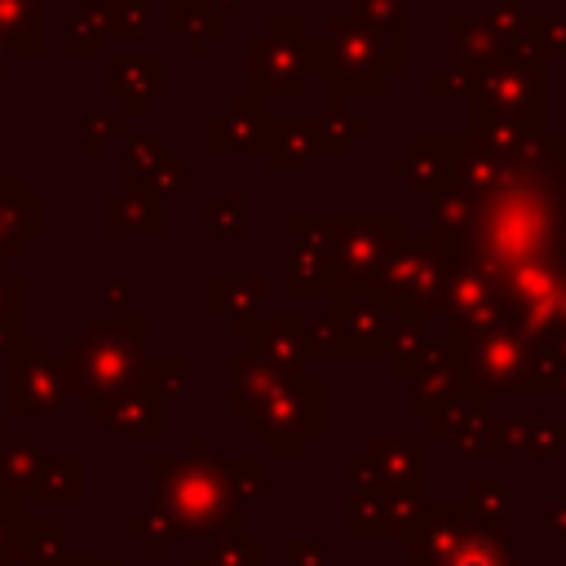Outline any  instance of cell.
I'll return each mask as SVG.
<instances>
[{"instance_id":"91938a15","label":"cell","mask_w":566,"mask_h":566,"mask_svg":"<svg viewBox=\"0 0 566 566\" xmlns=\"http://www.w3.org/2000/svg\"><path fill=\"white\" fill-rule=\"evenodd\" d=\"M433 97H455V93H464V84L451 75V71H438V75H429V84H424Z\"/></svg>"},{"instance_id":"7402d4cb","label":"cell","mask_w":566,"mask_h":566,"mask_svg":"<svg viewBox=\"0 0 566 566\" xmlns=\"http://www.w3.org/2000/svg\"><path fill=\"white\" fill-rule=\"evenodd\" d=\"M438 566H522V557L509 553V526H491L473 517Z\"/></svg>"},{"instance_id":"e0dca14e","label":"cell","mask_w":566,"mask_h":566,"mask_svg":"<svg viewBox=\"0 0 566 566\" xmlns=\"http://www.w3.org/2000/svg\"><path fill=\"white\" fill-rule=\"evenodd\" d=\"M261 301H265V279L261 274H217L208 279V314L226 318L230 336L243 340V332L261 318Z\"/></svg>"},{"instance_id":"6f0895ef","label":"cell","mask_w":566,"mask_h":566,"mask_svg":"<svg viewBox=\"0 0 566 566\" xmlns=\"http://www.w3.org/2000/svg\"><path fill=\"white\" fill-rule=\"evenodd\" d=\"M124 133V119H88V133H84V142H88V150H102L111 137H119Z\"/></svg>"},{"instance_id":"ffe728a7","label":"cell","mask_w":566,"mask_h":566,"mask_svg":"<svg viewBox=\"0 0 566 566\" xmlns=\"http://www.w3.org/2000/svg\"><path fill=\"white\" fill-rule=\"evenodd\" d=\"M287 292L292 296H323V301L345 292L336 270H332L327 243H287Z\"/></svg>"},{"instance_id":"4316f807","label":"cell","mask_w":566,"mask_h":566,"mask_svg":"<svg viewBox=\"0 0 566 566\" xmlns=\"http://www.w3.org/2000/svg\"><path fill=\"white\" fill-rule=\"evenodd\" d=\"M168 217H164V199H155L150 190H128L119 199L106 203V230L111 234H128V230H142V234H164Z\"/></svg>"},{"instance_id":"d6986e66","label":"cell","mask_w":566,"mask_h":566,"mask_svg":"<svg viewBox=\"0 0 566 566\" xmlns=\"http://www.w3.org/2000/svg\"><path fill=\"white\" fill-rule=\"evenodd\" d=\"M451 389H460V367H455V354L447 349V340L433 336L429 349H424V358H420V367L407 376V411L420 420Z\"/></svg>"},{"instance_id":"277c9868","label":"cell","mask_w":566,"mask_h":566,"mask_svg":"<svg viewBox=\"0 0 566 566\" xmlns=\"http://www.w3.org/2000/svg\"><path fill=\"white\" fill-rule=\"evenodd\" d=\"M447 340V336H442ZM447 349L455 354L460 385L478 398H544L548 380L535 363V345L504 318L473 336H451Z\"/></svg>"},{"instance_id":"4fadbf2b","label":"cell","mask_w":566,"mask_h":566,"mask_svg":"<svg viewBox=\"0 0 566 566\" xmlns=\"http://www.w3.org/2000/svg\"><path fill=\"white\" fill-rule=\"evenodd\" d=\"M473 522V513L451 500V495H424L420 513H416V526L407 531V566H438L455 539L464 535V526Z\"/></svg>"},{"instance_id":"6125c7cd","label":"cell","mask_w":566,"mask_h":566,"mask_svg":"<svg viewBox=\"0 0 566 566\" xmlns=\"http://www.w3.org/2000/svg\"><path fill=\"white\" fill-rule=\"evenodd\" d=\"M385 172H389V177H407V155H389V159H385Z\"/></svg>"},{"instance_id":"b9f144b4","label":"cell","mask_w":566,"mask_h":566,"mask_svg":"<svg viewBox=\"0 0 566 566\" xmlns=\"http://www.w3.org/2000/svg\"><path fill=\"white\" fill-rule=\"evenodd\" d=\"M203 230L217 234V239H234L248 230V203L239 195H226V199H212L203 208Z\"/></svg>"},{"instance_id":"603a6c76","label":"cell","mask_w":566,"mask_h":566,"mask_svg":"<svg viewBox=\"0 0 566 566\" xmlns=\"http://www.w3.org/2000/svg\"><path fill=\"white\" fill-rule=\"evenodd\" d=\"M504 168L513 177H531V181H566V137L544 128V133H531L509 159Z\"/></svg>"},{"instance_id":"94428289","label":"cell","mask_w":566,"mask_h":566,"mask_svg":"<svg viewBox=\"0 0 566 566\" xmlns=\"http://www.w3.org/2000/svg\"><path fill=\"white\" fill-rule=\"evenodd\" d=\"M13 248H18V239H13V217L0 208V256L13 252Z\"/></svg>"},{"instance_id":"680465c9","label":"cell","mask_w":566,"mask_h":566,"mask_svg":"<svg viewBox=\"0 0 566 566\" xmlns=\"http://www.w3.org/2000/svg\"><path fill=\"white\" fill-rule=\"evenodd\" d=\"M544 522H548V535H553V539H566V495H553V500H548Z\"/></svg>"},{"instance_id":"f5cc1de1","label":"cell","mask_w":566,"mask_h":566,"mask_svg":"<svg viewBox=\"0 0 566 566\" xmlns=\"http://www.w3.org/2000/svg\"><path fill=\"white\" fill-rule=\"evenodd\" d=\"M486 455L491 460H513L517 455V416H491Z\"/></svg>"},{"instance_id":"30bf717a","label":"cell","mask_w":566,"mask_h":566,"mask_svg":"<svg viewBox=\"0 0 566 566\" xmlns=\"http://www.w3.org/2000/svg\"><path fill=\"white\" fill-rule=\"evenodd\" d=\"M327 318L345 336V358H380L385 354V340H389V327L402 314L389 310L367 287H345V292L327 296Z\"/></svg>"},{"instance_id":"f907efd6","label":"cell","mask_w":566,"mask_h":566,"mask_svg":"<svg viewBox=\"0 0 566 566\" xmlns=\"http://www.w3.org/2000/svg\"><path fill=\"white\" fill-rule=\"evenodd\" d=\"M531 35L544 57H566V13H539L531 18Z\"/></svg>"},{"instance_id":"8992f818","label":"cell","mask_w":566,"mask_h":566,"mask_svg":"<svg viewBox=\"0 0 566 566\" xmlns=\"http://www.w3.org/2000/svg\"><path fill=\"white\" fill-rule=\"evenodd\" d=\"M243 424L252 438L265 442L274 460H301L310 442L327 433V380L310 371L279 380V389L265 402H256V411Z\"/></svg>"},{"instance_id":"83f0119b","label":"cell","mask_w":566,"mask_h":566,"mask_svg":"<svg viewBox=\"0 0 566 566\" xmlns=\"http://www.w3.org/2000/svg\"><path fill=\"white\" fill-rule=\"evenodd\" d=\"M429 318H416V314H407V318H398L394 327H389V340H385V371L389 376H398V380H407L416 367H420V358H424V349H429Z\"/></svg>"},{"instance_id":"74e56055","label":"cell","mask_w":566,"mask_h":566,"mask_svg":"<svg viewBox=\"0 0 566 566\" xmlns=\"http://www.w3.org/2000/svg\"><path fill=\"white\" fill-rule=\"evenodd\" d=\"M367 133V119L358 111H327L318 119V155H345Z\"/></svg>"},{"instance_id":"11a10c76","label":"cell","mask_w":566,"mask_h":566,"mask_svg":"<svg viewBox=\"0 0 566 566\" xmlns=\"http://www.w3.org/2000/svg\"><path fill=\"white\" fill-rule=\"evenodd\" d=\"M301 53H305V71H310V80L332 71V44H327V35H323V31H305Z\"/></svg>"},{"instance_id":"cb8c5ba5","label":"cell","mask_w":566,"mask_h":566,"mask_svg":"<svg viewBox=\"0 0 566 566\" xmlns=\"http://www.w3.org/2000/svg\"><path fill=\"white\" fill-rule=\"evenodd\" d=\"M106 420L124 438H159L164 433V398L150 385H137L106 407Z\"/></svg>"},{"instance_id":"52a82bcc","label":"cell","mask_w":566,"mask_h":566,"mask_svg":"<svg viewBox=\"0 0 566 566\" xmlns=\"http://www.w3.org/2000/svg\"><path fill=\"white\" fill-rule=\"evenodd\" d=\"M469 111L513 119L531 133L548 128V57H500L469 80Z\"/></svg>"},{"instance_id":"7bdbcfd3","label":"cell","mask_w":566,"mask_h":566,"mask_svg":"<svg viewBox=\"0 0 566 566\" xmlns=\"http://www.w3.org/2000/svg\"><path fill=\"white\" fill-rule=\"evenodd\" d=\"M486 433H491V411L473 416L469 424H460L451 438H447V455L451 460H482L486 455Z\"/></svg>"},{"instance_id":"f1b7e54d","label":"cell","mask_w":566,"mask_h":566,"mask_svg":"<svg viewBox=\"0 0 566 566\" xmlns=\"http://www.w3.org/2000/svg\"><path fill=\"white\" fill-rule=\"evenodd\" d=\"M13 411H53L62 402L57 389V367L44 363V354L35 349V367H22V376L13 371V389H9Z\"/></svg>"},{"instance_id":"8fae6325","label":"cell","mask_w":566,"mask_h":566,"mask_svg":"<svg viewBox=\"0 0 566 566\" xmlns=\"http://www.w3.org/2000/svg\"><path fill=\"white\" fill-rule=\"evenodd\" d=\"M363 460L380 491H398L416 500L429 495V442L424 438H367Z\"/></svg>"},{"instance_id":"60d3db41","label":"cell","mask_w":566,"mask_h":566,"mask_svg":"<svg viewBox=\"0 0 566 566\" xmlns=\"http://www.w3.org/2000/svg\"><path fill=\"white\" fill-rule=\"evenodd\" d=\"M531 18H535V13H531L526 0H486V13H482V22L495 31L500 44L526 35V31H531Z\"/></svg>"},{"instance_id":"f546056e","label":"cell","mask_w":566,"mask_h":566,"mask_svg":"<svg viewBox=\"0 0 566 566\" xmlns=\"http://www.w3.org/2000/svg\"><path fill=\"white\" fill-rule=\"evenodd\" d=\"M447 31H451V44H455L451 53H460V57L473 62L478 71L504 57V44L495 40V31H491L482 18H473V13H451V18H447Z\"/></svg>"},{"instance_id":"7dc6e473","label":"cell","mask_w":566,"mask_h":566,"mask_svg":"<svg viewBox=\"0 0 566 566\" xmlns=\"http://www.w3.org/2000/svg\"><path fill=\"white\" fill-rule=\"evenodd\" d=\"M102 35H106V18H102V4L84 9L71 31H66V53H97L102 49Z\"/></svg>"},{"instance_id":"ac0fdd59","label":"cell","mask_w":566,"mask_h":566,"mask_svg":"<svg viewBox=\"0 0 566 566\" xmlns=\"http://www.w3.org/2000/svg\"><path fill=\"white\" fill-rule=\"evenodd\" d=\"M407 190L416 199H429L438 186L451 181V155H455V137H442V133H416L407 137Z\"/></svg>"},{"instance_id":"6da1fadb","label":"cell","mask_w":566,"mask_h":566,"mask_svg":"<svg viewBox=\"0 0 566 566\" xmlns=\"http://www.w3.org/2000/svg\"><path fill=\"white\" fill-rule=\"evenodd\" d=\"M469 203L473 221L455 256L486 274L500 310L526 340L566 332V181L504 172L500 186Z\"/></svg>"},{"instance_id":"2e32d148","label":"cell","mask_w":566,"mask_h":566,"mask_svg":"<svg viewBox=\"0 0 566 566\" xmlns=\"http://www.w3.org/2000/svg\"><path fill=\"white\" fill-rule=\"evenodd\" d=\"M265 97L261 93H234L230 102H226V111L221 115H212L208 119V133H203V142H208V150L212 155H230V150H256L261 155V142H265Z\"/></svg>"},{"instance_id":"f6af8a7d","label":"cell","mask_w":566,"mask_h":566,"mask_svg":"<svg viewBox=\"0 0 566 566\" xmlns=\"http://www.w3.org/2000/svg\"><path fill=\"white\" fill-rule=\"evenodd\" d=\"M142 385H150L164 402L186 389V358H150L142 367Z\"/></svg>"},{"instance_id":"4dcf8cb0","label":"cell","mask_w":566,"mask_h":566,"mask_svg":"<svg viewBox=\"0 0 566 566\" xmlns=\"http://www.w3.org/2000/svg\"><path fill=\"white\" fill-rule=\"evenodd\" d=\"M482 411H486V398H478L473 389H464V385H460V389L442 394V398H438L420 420H424V433H429V438H451L460 424H469V420H473V416H482Z\"/></svg>"},{"instance_id":"ee69618b","label":"cell","mask_w":566,"mask_h":566,"mask_svg":"<svg viewBox=\"0 0 566 566\" xmlns=\"http://www.w3.org/2000/svg\"><path fill=\"white\" fill-rule=\"evenodd\" d=\"M168 155V142L164 137H137V142H128V181H133V190H142L146 186V177L159 168V159Z\"/></svg>"},{"instance_id":"bcb514c9","label":"cell","mask_w":566,"mask_h":566,"mask_svg":"<svg viewBox=\"0 0 566 566\" xmlns=\"http://www.w3.org/2000/svg\"><path fill=\"white\" fill-rule=\"evenodd\" d=\"M531 345H535V363H539L548 389L566 394V332H553V336L531 340Z\"/></svg>"},{"instance_id":"9f6ffc18","label":"cell","mask_w":566,"mask_h":566,"mask_svg":"<svg viewBox=\"0 0 566 566\" xmlns=\"http://www.w3.org/2000/svg\"><path fill=\"white\" fill-rule=\"evenodd\" d=\"M287 557H292V566H327V544L323 539L292 535L287 539Z\"/></svg>"},{"instance_id":"9c48e42d","label":"cell","mask_w":566,"mask_h":566,"mask_svg":"<svg viewBox=\"0 0 566 566\" xmlns=\"http://www.w3.org/2000/svg\"><path fill=\"white\" fill-rule=\"evenodd\" d=\"M310 22L301 13H270L265 31L248 35L243 44V66H248V84L261 97H301L310 88V71H305V40Z\"/></svg>"},{"instance_id":"c3c4849f","label":"cell","mask_w":566,"mask_h":566,"mask_svg":"<svg viewBox=\"0 0 566 566\" xmlns=\"http://www.w3.org/2000/svg\"><path fill=\"white\" fill-rule=\"evenodd\" d=\"M186 181H190L186 159H181V155H164V159H159V168L146 177V186H142V190H150L155 199H172V195H181V190H186Z\"/></svg>"},{"instance_id":"f35d334b","label":"cell","mask_w":566,"mask_h":566,"mask_svg":"<svg viewBox=\"0 0 566 566\" xmlns=\"http://www.w3.org/2000/svg\"><path fill=\"white\" fill-rule=\"evenodd\" d=\"M22 27L40 35V0H0V49H31Z\"/></svg>"},{"instance_id":"e575fe53","label":"cell","mask_w":566,"mask_h":566,"mask_svg":"<svg viewBox=\"0 0 566 566\" xmlns=\"http://www.w3.org/2000/svg\"><path fill=\"white\" fill-rule=\"evenodd\" d=\"M460 504H464V509H469L478 522H491V526H509L513 491H509L504 482H486V478H478V482H469V486H464Z\"/></svg>"},{"instance_id":"484cf974","label":"cell","mask_w":566,"mask_h":566,"mask_svg":"<svg viewBox=\"0 0 566 566\" xmlns=\"http://www.w3.org/2000/svg\"><path fill=\"white\" fill-rule=\"evenodd\" d=\"M164 80H168L164 57H111L106 62V88L128 102H146L164 93Z\"/></svg>"},{"instance_id":"d590c367","label":"cell","mask_w":566,"mask_h":566,"mask_svg":"<svg viewBox=\"0 0 566 566\" xmlns=\"http://www.w3.org/2000/svg\"><path fill=\"white\" fill-rule=\"evenodd\" d=\"M221 469H226V486L234 504L261 500L270 491V464L261 455H234V460H221Z\"/></svg>"},{"instance_id":"836d02e7","label":"cell","mask_w":566,"mask_h":566,"mask_svg":"<svg viewBox=\"0 0 566 566\" xmlns=\"http://www.w3.org/2000/svg\"><path fill=\"white\" fill-rule=\"evenodd\" d=\"M566 451V424L553 416H517V455L553 460Z\"/></svg>"},{"instance_id":"5b68a950","label":"cell","mask_w":566,"mask_h":566,"mask_svg":"<svg viewBox=\"0 0 566 566\" xmlns=\"http://www.w3.org/2000/svg\"><path fill=\"white\" fill-rule=\"evenodd\" d=\"M142 340L146 323L142 318H97L88 323V336L71 349V371L75 389L84 394L93 416H106V407L142 385Z\"/></svg>"},{"instance_id":"9a60e30c","label":"cell","mask_w":566,"mask_h":566,"mask_svg":"<svg viewBox=\"0 0 566 566\" xmlns=\"http://www.w3.org/2000/svg\"><path fill=\"white\" fill-rule=\"evenodd\" d=\"M265 172L270 177H301L318 155V115H283L265 119Z\"/></svg>"},{"instance_id":"db71d44e","label":"cell","mask_w":566,"mask_h":566,"mask_svg":"<svg viewBox=\"0 0 566 566\" xmlns=\"http://www.w3.org/2000/svg\"><path fill=\"white\" fill-rule=\"evenodd\" d=\"M128 535L133 539H142V548L150 553V557H164L168 553V544H172V526L164 522V517H146V522H128Z\"/></svg>"},{"instance_id":"44dd1931","label":"cell","mask_w":566,"mask_h":566,"mask_svg":"<svg viewBox=\"0 0 566 566\" xmlns=\"http://www.w3.org/2000/svg\"><path fill=\"white\" fill-rule=\"evenodd\" d=\"M226 371H230V385H234L226 411H230L234 420H248V416L256 411V402H265V398L279 389V380H287V376H279V371H274L265 358H256V354H234V358L226 363Z\"/></svg>"},{"instance_id":"d4e9b609","label":"cell","mask_w":566,"mask_h":566,"mask_svg":"<svg viewBox=\"0 0 566 566\" xmlns=\"http://www.w3.org/2000/svg\"><path fill=\"white\" fill-rule=\"evenodd\" d=\"M504 159H495L491 150H482L478 142L469 137H455V155H451V186L464 195V199H478L486 195L491 186L504 181Z\"/></svg>"},{"instance_id":"8d00e7d4","label":"cell","mask_w":566,"mask_h":566,"mask_svg":"<svg viewBox=\"0 0 566 566\" xmlns=\"http://www.w3.org/2000/svg\"><path fill=\"white\" fill-rule=\"evenodd\" d=\"M208 566H270V548H265V539H261V535L234 531V535L212 539Z\"/></svg>"},{"instance_id":"681fc988","label":"cell","mask_w":566,"mask_h":566,"mask_svg":"<svg viewBox=\"0 0 566 566\" xmlns=\"http://www.w3.org/2000/svg\"><path fill=\"white\" fill-rule=\"evenodd\" d=\"M102 18H106V31L137 35L146 22V0H102Z\"/></svg>"},{"instance_id":"816d5d0a","label":"cell","mask_w":566,"mask_h":566,"mask_svg":"<svg viewBox=\"0 0 566 566\" xmlns=\"http://www.w3.org/2000/svg\"><path fill=\"white\" fill-rule=\"evenodd\" d=\"M305 345H310V358L318 354V358H345V336H340V327L323 314L318 323H310V332H305Z\"/></svg>"},{"instance_id":"5bb4252c","label":"cell","mask_w":566,"mask_h":566,"mask_svg":"<svg viewBox=\"0 0 566 566\" xmlns=\"http://www.w3.org/2000/svg\"><path fill=\"white\" fill-rule=\"evenodd\" d=\"M305 332H310V318H301V314H274V318H256L243 332V340H248V354L265 358L279 376H301L305 363H310Z\"/></svg>"},{"instance_id":"1f68e13d","label":"cell","mask_w":566,"mask_h":566,"mask_svg":"<svg viewBox=\"0 0 566 566\" xmlns=\"http://www.w3.org/2000/svg\"><path fill=\"white\" fill-rule=\"evenodd\" d=\"M460 137L478 142V146L491 150L495 159H509V155L531 137V128H522V124H513V119H500V115H478V111H469V124H464Z\"/></svg>"},{"instance_id":"3957f363","label":"cell","mask_w":566,"mask_h":566,"mask_svg":"<svg viewBox=\"0 0 566 566\" xmlns=\"http://www.w3.org/2000/svg\"><path fill=\"white\" fill-rule=\"evenodd\" d=\"M318 31L332 44V71L323 75L327 111H349L354 97H380L389 88V80H402L411 66L402 31L358 27L349 13H327V22Z\"/></svg>"},{"instance_id":"7a4b0ae2","label":"cell","mask_w":566,"mask_h":566,"mask_svg":"<svg viewBox=\"0 0 566 566\" xmlns=\"http://www.w3.org/2000/svg\"><path fill=\"white\" fill-rule=\"evenodd\" d=\"M146 473L155 482V517L172 526V535L190 539H221L243 531L239 504L230 500L226 469L208 460L203 438H190L181 460H146Z\"/></svg>"},{"instance_id":"be15d7a7","label":"cell","mask_w":566,"mask_h":566,"mask_svg":"<svg viewBox=\"0 0 566 566\" xmlns=\"http://www.w3.org/2000/svg\"><path fill=\"white\" fill-rule=\"evenodd\" d=\"M239 4H243V0H208V9H217V13H226V18H230Z\"/></svg>"},{"instance_id":"7c38bea8","label":"cell","mask_w":566,"mask_h":566,"mask_svg":"<svg viewBox=\"0 0 566 566\" xmlns=\"http://www.w3.org/2000/svg\"><path fill=\"white\" fill-rule=\"evenodd\" d=\"M424 500L416 495H398V491H349L345 500V531L358 539H407V531L416 526Z\"/></svg>"},{"instance_id":"d6a6232c","label":"cell","mask_w":566,"mask_h":566,"mask_svg":"<svg viewBox=\"0 0 566 566\" xmlns=\"http://www.w3.org/2000/svg\"><path fill=\"white\" fill-rule=\"evenodd\" d=\"M429 217H433V234H442V239H451V243H460L464 234H469V221H473V203L447 181V186H438L429 199Z\"/></svg>"},{"instance_id":"ba28073f","label":"cell","mask_w":566,"mask_h":566,"mask_svg":"<svg viewBox=\"0 0 566 566\" xmlns=\"http://www.w3.org/2000/svg\"><path fill=\"white\" fill-rule=\"evenodd\" d=\"M323 230L340 287H363L385 265V256L411 239V221L402 212H336L323 217Z\"/></svg>"},{"instance_id":"ab89813d","label":"cell","mask_w":566,"mask_h":566,"mask_svg":"<svg viewBox=\"0 0 566 566\" xmlns=\"http://www.w3.org/2000/svg\"><path fill=\"white\" fill-rule=\"evenodd\" d=\"M349 18L371 31H402L407 35V0H345Z\"/></svg>"}]
</instances>
